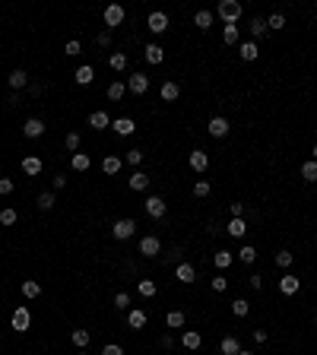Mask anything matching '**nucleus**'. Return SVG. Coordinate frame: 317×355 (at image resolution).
Returning <instances> with one entry per match:
<instances>
[{
  "instance_id": "obj_1",
  "label": "nucleus",
  "mask_w": 317,
  "mask_h": 355,
  "mask_svg": "<svg viewBox=\"0 0 317 355\" xmlns=\"http://www.w3.org/2000/svg\"><path fill=\"white\" fill-rule=\"evenodd\" d=\"M216 13H219L222 19H225V26H238V19H241V13H244V10H241V4H238V0H222V4L216 7Z\"/></svg>"
},
{
  "instance_id": "obj_2",
  "label": "nucleus",
  "mask_w": 317,
  "mask_h": 355,
  "mask_svg": "<svg viewBox=\"0 0 317 355\" xmlns=\"http://www.w3.org/2000/svg\"><path fill=\"white\" fill-rule=\"evenodd\" d=\"M133 232H137V222L133 219H117L114 226H111V235L117 241H127V238H133Z\"/></svg>"
},
{
  "instance_id": "obj_3",
  "label": "nucleus",
  "mask_w": 317,
  "mask_h": 355,
  "mask_svg": "<svg viewBox=\"0 0 317 355\" xmlns=\"http://www.w3.org/2000/svg\"><path fill=\"white\" fill-rule=\"evenodd\" d=\"M29 327H32V311H29L26 304H19L16 311H13V330H16V333H26Z\"/></svg>"
},
{
  "instance_id": "obj_4",
  "label": "nucleus",
  "mask_w": 317,
  "mask_h": 355,
  "mask_svg": "<svg viewBox=\"0 0 317 355\" xmlns=\"http://www.w3.org/2000/svg\"><path fill=\"white\" fill-rule=\"evenodd\" d=\"M102 19H105V26H108V32H111L114 26H121V22H124V7H121V4H111V7H105Z\"/></svg>"
},
{
  "instance_id": "obj_5",
  "label": "nucleus",
  "mask_w": 317,
  "mask_h": 355,
  "mask_svg": "<svg viewBox=\"0 0 317 355\" xmlns=\"http://www.w3.org/2000/svg\"><path fill=\"white\" fill-rule=\"evenodd\" d=\"M140 254H143V257H159V254H162V241L156 238V235L140 238Z\"/></svg>"
},
{
  "instance_id": "obj_6",
  "label": "nucleus",
  "mask_w": 317,
  "mask_h": 355,
  "mask_svg": "<svg viewBox=\"0 0 317 355\" xmlns=\"http://www.w3.org/2000/svg\"><path fill=\"white\" fill-rule=\"evenodd\" d=\"M146 26H149V32H156V35H162L168 29V13H162V10H156V13H149V19H146Z\"/></svg>"
},
{
  "instance_id": "obj_7",
  "label": "nucleus",
  "mask_w": 317,
  "mask_h": 355,
  "mask_svg": "<svg viewBox=\"0 0 317 355\" xmlns=\"http://www.w3.org/2000/svg\"><path fill=\"white\" fill-rule=\"evenodd\" d=\"M146 216H152V219H162V216H165V200H162V197H146Z\"/></svg>"
},
{
  "instance_id": "obj_8",
  "label": "nucleus",
  "mask_w": 317,
  "mask_h": 355,
  "mask_svg": "<svg viewBox=\"0 0 317 355\" xmlns=\"http://www.w3.org/2000/svg\"><path fill=\"white\" fill-rule=\"evenodd\" d=\"M127 89H130L133 96H146V89H149V76H146V73H133L130 79H127Z\"/></svg>"
},
{
  "instance_id": "obj_9",
  "label": "nucleus",
  "mask_w": 317,
  "mask_h": 355,
  "mask_svg": "<svg viewBox=\"0 0 317 355\" xmlns=\"http://www.w3.org/2000/svg\"><path fill=\"white\" fill-rule=\"evenodd\" d=\"M22 134H26L29 140H38L44 134V121H41V117H29V121L22 124Z\"/></svg>"
},
{
  "instance_id": "obj_10",
  "label": "nucleus",
  "mask_w": 317,
  "mask_h": 355,
  "mask_svg": "<svg viewBox=\"0 0 317 355\" xmlns=\"http://www.w3.org/2000/svg\"><path fill=\"white\" fill-rule=\"evenodd\" d=\"M111 130L117 137H130L137 130V124H133V117H117V121H111Z\"/></svg>"
},
{
  "instance_id": "obj_11",
  "label": "nucleus",
  "mask_w": 317,
  "mask_h": 355,
  "mask_svg": "<svg viewBox=\"0 0 317 355\" xmlns=\"http://www.w3.org/2000/svg\"><path fill=\"white\" fill-rule=\"evenodd\" d=\"M146 321L149 317H146V311H140V307H130V311H127V327L130 330H143Z\"/></svg>"
},
{
  "instance_id": "obj_12",
  "label": "nucleus",
  "mask_w": 317,
  "mask_h": 355,
  "mask_svg": "<svg viewBox=\"0 0 317 355\" xmlns=\"http://www.w3.org/2000/svg\"><path fill=\"white\" fill-rule=\"evenodd\" d=\"M174 276H178V279L184 282V286H191V282L197 279V270H194V263H187V260H184V263H178V267H174Z\"/></svg>"
},
{
  "instance_id": "obj_13",
  "label": "nucleus",
  "mask_w": 317,
  "mask_h": 355,
  "mask_svg": "<svg viewBox=\"0 0 317 355\" xmlns=\"http://www.w3.org/2000/svg\"><path fill=\"white\" fill-rule=\"evenodd\" d=\"M298 289H301V279H298V276L286 273L283 279H279V292H283V295H295Z\"/></svg>"
},
{
  "instance_id": "obj_14",
  "label": "nucleus",
  "mask_w": 317,
  "mask_h": 355,
  "mask_svg": "<svg viewBox=\"0 0 317 355\" xmlns=\"http://www.w3.org/2000/svg\"><path fill=\"white\" fill-rule=\"evenodd\" d=\"M146 54V64H162V61H165V48H162V45H156V41H152V45H146V48H143Z\"/></svg>"
},
{
  "instance_id": "obj_15",
  "label": "nucleus",
  "mask_w": 317,
  "mask_h": 355,
  "mask_svg": "<svg viewBox=\"0 0 317 355\" xmlns=\"http://www.w3.org/2000/svg\"><path fill=\"white\" fill-rule=\"evenodd\" d=\"M73 79L79 82V86H92V79H96V70H92V64H83V67H76Z\"/></svg>"
},
{
  "instance_id": "obj_16",
  "label": "nucleus",
  "mask_w": 317,
  "mask_h": 355,
  "mask_svg": "<svg viewBox=\"0 0 317 355\" xmlns=\"http://www.w3.org/2000/svg\"><path fill=\"white\" fill-rule=\"evenodd\" d=\"M191 168H194V171H206V168H209V152L194 149V152H191Z\"/></svg>"
},
{
  "instance_id": "obj_17",
  "label": "nucleus",
  "mask_w": 317,
  "mask_h": 355,
  "mask_svg": "<svg viewBox=\"0 0 317 355\" xmlns=\"http://www.w3.org/2000/svg\"><path fill=\"white\" fill-rule=\"evenodd\" d=\"M149 181H152V178H149L146 171H133L130 178H127V184H130V191H146V187H149Z\"/></svg>"
},
{
  "instance_id": "obj_18",
  "label": "nucleus",
  "mask_w": 317,
  "mask_h": 355,
  "mask_svg": "<svg viewBox=\"0 0 317 355\" xmlns=\"http://www.w3.org/2000/svg\"><path fill=\"white\" fill-rule=\"evenodd\" d=\"M238 54H241V61H257V57H260V48H257V41L251 38V41H241Z\"/></svg>"
},
{
  "instance_id": "obj_19",
  "label": "nucleus",
  "mask_w": 317,
  "mask_h": 355,
  "mask_svg": "<svg viewBox=\"0 0 317 355\" xmlns=\"http://www.w3.org/2000/svg\"><path fill=\"white\" fill-rule=\"evenodd\" d=\"M41 168H44V165H41V159H38V156H26V159H22V171H26L29 178L41 174Z\"/></svg>"
},
{
  "instance_id": "obj_20",
  "label": "nucleus",
  "mask_w": 317,
  "mask_h": 355,
  "mask_svg": "<svg viewBox=\"0 0 317 355\" xmlns=\"http://www.w3.org/2000/svg\"><path fill=\"white\" fill-rule=\"evenodd\" d=\"M209 134H213V137H225V134H229V121H225L222 114L209 117Z\"/></svg>"
},
{
  "instance_id": "obj_21",
  "label": "nucleus",
  "mask_w": 317,
  "mask_h": 355,
  "mask_svg": "<svg viewBox=\"0 0 317 355\" xmlns=\"http://www.w3.org/2000/svg\"><path fill=\"white\" fill-rule=\"evenodd\" d=\"M7 82H10V89H26L29 86V73L26 70H13V73L7 76Z\"/></svg>"
},
{
  "instance_id": "obj_22",
  "label": "nucleus",
  "mask_w": 317,
  "mask_h": 355,
  "mask_svg": "<svg viewBox=\"0 0 317 355\" xmlns=\"http://www.w3.org/2000/svg\"><path fill=\"white\" fill-rule=\"evenodd\" d=\"M70 165H73V171H89L92 159L86 156V152H73V156H70Z\"/></svg>"
},
{
  "instance_id": "obj_23",
  "label": "nucleus",
  "mask_w": 317,
  "mask_h": 355,
  "mask_svg": "<svg viewBox=\"0 0 317 355\" xmlns=\"http://www.w3.org/2000/svg\"><path fill=\"white\" fill-rule=\"evenodd\" d=\"M159 96H162V102H178V96H181V89H178V82H162V89H159Z\"/></svg>"
},
{
  "instance_id": "obj_24",
  "label": "nucleus",
  "mask_w": 317,
  "mask_h": 355,
  "mask_svg": "<svg viewBox=\"0 0 317 355\" xmlns=\"http://www.w3.org/2000/svg\"><path fill=\"white\" fill-rule=\"evenodd\" d=\"M89 127H92V130H105V127H111L108 111H92V114H89Z\"/></svg>"
},
{
  "instance_id": "obj_25",
  "label": "nucleus",
  "mask_w": 317,
  "mask_h": 355,
  "mask_svg": "<svg viewBox=\"0 0 317 355\" xmlns=\"http://www.w3.org/2000/svg\"><path fill=\"white\" fill-rule=\"evenodd\" d=\"M225 232L232 235V238H244V235H248V222H244V219H232L225 226Z\"/></svg>"
},
{
  "instance_id": "obj_26",
  "label": "nucleus",
  "mask_w": 317,
  "mask_h": 355,
  "mask_svg": "<svg viewBox=\"0 0 317 355\" xmlns=\"http://www.w3.org/2000/svg\"><path fill=\"white\" fill-rule=\"evenodd\" d=\"M181 342H184V349H200L203 336L197 333V330H184V333H181Z\"/></svg>"
},
{
  "instance_id": "obj_27",
  "label": "nucleus",
  "mask_w": 317,
  "mask_h": 355,
  "mask_svg": "<svg viewBox=\"0 0 317 355\" xmlns=\"http://www.w3.org/2000/svg\"><path fill=\"white\" fill-rule=\"evenodd\" d=\"M213 19H216V16L209 13V10H200V13L194 16V26H197V29H203V32H209V29H213Z\"/></svg>"
},
{
  "instance_id": "obj_28",
  "label": "nucleus",
  "mask_w": 317,
  "mask_h": 355,
  "mask_svg": "<svg viewBox=\"0 0 317 355\" xmlns=\"http://www.w3.org/2000/svg\"><path fill=\"white\" fill-rule=\"evenodd\" d=\"M219 349H222V355H238L241 352V342H238V336H225L219 342Z\"/></svg>"
},
{
  "instance_id": "obj_29",
  "label": "nucleus",
  "mask_w": 317,
  "mask_h": 355,
  "mask_svg": "<svg viewBox=\"0 0 317 355\" xmlns=\"http://www.w3.org/2000/svg\"><path fill=\"white\" fill-rule=\"evenodd\" d=\"M121 165H124V159L105 156V159H102V171H105V174H117V171H121Z\"/></svg>"
},
{
  "instance_id": "obj_30",
  "label": "nucleus",
  "mask_w": 317,
  "mask_h": 355,
  "mask_svg": "<svg viewBox=\"0 0 317 355\" xmlns=\"http://www.w3.org/2000/svg\"><path fill=\"white\" fill-rule=\"evenodd\" d=\"M108 67L114 70V73H121V70L127 67V54H124V51H114V54H108Z\"/></svg>"
},
{
  "instance_id": "obj_31",
  "label": "nucleus",
  "mask_w": 317,
  "mask_h": 355,
  "mask_svg": "<svg viewBox=\"0 0 317 355\" xmlns=\"http://www.w3.org/2000/svg\"><path fill=\"white\" fill-rule=\"evenodd\" d=\"M22 295H26L29 301H32V298H38V295H41V286H38L35 279H26V282H22Z\"/></svg>"
},
{
  "instance_id": "obj_32",
  "label": "nucleus",
  "mask_w": 317,
  "mask_h": 355,
  "mask_svg": "<svg viewBox=\"0 0 317 355\" xmlns=\"http://www.w3.org/2000/svg\"><path fill=\"white\" fill-rule=\"evenodd\" d=\"M137 292H140V295H143V298H152V295H156V292H159V286H156V282H152V279H140V286H137Z\"/></svg>"
},
{
  "instance_id": "obj_33",
  "label": "nucleus",
  "mask_w": 317,
  "mask_h": 355,
  "mask_svg": "<svg viewBox=\"0 0 317 355\" xmlns=\"http://www.w3.org/2000/svg\"><path fill=\"white\" fill-rule=\"evenodd\" d=\"M222 41H225V45H238L241 41L238 26H225V29H222Z\"/></svg>"
},
{
  "instance_id": "obj_34",
  "label": "nucleus",
  "mask_w": 317,
  "mask_h": 355,
  "mask_svg": "<svg viewBox=\"0 0 317 355\" xmlns=\"http://www.w3.org/2000/svg\"><path fill=\"white\" fill-rule=\"evenodd\" d=\"M266 32H269V29H266V19H260V16L251 19V35H254V41H257V38H263Z\"/></svg>"
},
{
  "instance_id": "obj_35",
  "label": "nucleus",
  "mask_w": 317,
  "mask_h": 355,
  "mask_svg": "<svg viewBox=\"0 0 317 355\" xmlns=\"http://www.w3.org/2000/svg\"><path fill=\"white\" fill-rule=\"evenodd\" d=\"M248 311H251V301H244V298H235L232 301V314L235 317H248Z\"/></svg>"
},
{
  "instance_id": "obj_36",
  "label": "nucleus",
  "mask_w": 317,
  "mask_h": 355,
  "mask_svg": "<svg viewBox=\"0 0 317 355\" xmlns=\"http://www.w3.org/2000/svg\"><path fill=\"white\" fill-rule=\"evenodd\" d=\"M301 178H304V181H317V162L314 159H308L301 165Z\"/></svg>"
},
{
  "instance_id": "obj_37",
  "label": "nucleus",
  "mask_w": 317,
  "mask_h": 355,
  "mask_svg": "<svg viewBox=\"0 0 317 355\" xmlns=\"http://www.w3.org/2000/svg\"><path fill=\"white\" fill-rule=\"evenodd\" d=\"M54 203H57V200H54V191H44V194H38V209H44V212H48V209H54Z\"/></svg>"
},
{
  "instance_id": "obj_38",
  "label": "nucleus",
  "mask_w": 317,
  "mask_h": 355,
  "mask_svg": "<svg viewBox=\"0 0 317 355\" xmlns=\"http://www.w3.org/2000/svg\"><path fill=\"white\" fill-rule=\"evenodd\" d=\"M70 339H73V346L86 349V346H89V330H73V333H70Z\"/></svg>"
},
{
  "instance_id": "obj_39",
  "label": "nucleus",
  "mask_w": 317,
  "mask_h": 355,
  "mask_svg": "<svg viewBox=\"0 0 317 355\" xmlns=\"http://www.w3.org/2000/svg\"><path fill=\"white\" fill-rule=\"evenodd\" d=\"M232 251H216V257H213V263L219 267V270H225V267H232Z\"/></svg>"
},
{
  "instance_id": "obj_40",
  "label": "nucleus",
  "mask_w": 317,
  "mask_h": 355,
  "mask_svg": "<svg viewBox=\"0 0 317 355\" xmlns=\"http://www.w3.org/2000/svg\"><path fill=\"white\" fill-rule=\"evenodd\" d=\"M165 324H168L171 330H181V327H184V311H168Z\"/></svg>"
},
{
  "instance_id": "obj_41",
  "label": "nucleus",
  "mask_w": 317,
  "mask_h": 355,
  "mask_svg": "<svg viewBox=\"0 0 317 355\" xmlns=\"http://www.w3.org/2000/svg\"><path fill=\"white\" fill-rule=\"evenodd\" d=\"M16 219H19V216H16V209H10V206H7V209H0V226H7V229H10V226H16Z\"/></svg>"
},
{
  "instance_id": "obj_42",
  "label": "nucleus",
  "mask_w": 317,
  "mask_h": 355,
  "mask_svg": "<svg viewBox=\"0 0 317 355\" xmlns=\"http://www.w3.org/2000/svg\"><path fill=\"white\" fill-rule=\"evenodd\" d=\"M266 29H286V16L283 13H269L266 16Z\"/></svg>"
},
{
  "instance_id": "obj_43",
  "label": "nucleus",
  "mask_w": 317,
  "mask_h": 355,
  "mask_svg": "<svg viewBox=\"0 0 317 355\" xmlns=\"http://www.w3.org/2000/svg\"><path fill=\"white\" fill-rule=\"evenodd\" d=\"M124 162L130 165V168H137V165L143 162V152H140V149H127V152H124Z\"/></svg>"
},
{
  "instance_id": "obj_44",
  "label": "nucleus",
  "mask_w": 317,
  "mask_h": 355,
  "mask_svg": "<svg viewBox=\"0 0 317 355\" xmlns=\"http://www.w3.org/2000/svg\"><path fill=\"white\" fill-rule=\"evenodd\" d=\"M238 257H241V263H254L257 260V247H251V244H244L241 251H238Z\"/></svg>"
},
{
  "instance_id": "obj_45",
  "label": "nucleus",
  "mask_w": 317,
  "mask_h": 355,
  "mask_svg": "<svg viewBox=\"0 0 317 355\" xmlns=\"http://www.w3.org/2000/svg\"><path fill=\"white\" fill-rule=\"evenodd\" d=\"M114 307H117V311H130V295H127V292H117V295H114Z\"/></svg>"
},
{
  "instance_id": "obj_46",
  "label": "nucleus",
  "mask_w": 317,
  "mask_h": 355,
  "mask_svg": "<svg viewBox=\"0 0 317 355\" xmlns=\"http://www.w3.org/2000/svg\"><path fill=\"white\" fill-rule=\"evenodd\" d=\"M124 89H127V86H124V82H111V86H108V99H111V102H121V96H124Z\"/></svg>"
},
{
  "instance_id": "obj_47",
  "label": "nucleus",
  "mask_w": 317,
  "mask_h": 355,
  "mask_svg": "<svg viewBox=\"0 0 317 355\" xmlns=\"http://www.w3.org/2000/svg\"><path fill=\"white\" fill-rule=\"evenodd\" d=\"M64 146H67L70 152H79V134H67V137H64Z\"/></svg>"
},
{
  "instance_id": "obj_48",
  "label": "nucleus",
  "mask_w": 317,
  "mask_h": 355,
  "mask_svg": "<svg viewBox=\"0 0 317 355\" xmlns=\"http://www.w3.org/2000/svg\"><path fill=\"white\" fill-rule=\"evenodd\" d=\"M292 260H295V257H292L289 251H279V254H276V267H283V270H289V267H292Z\"/></svg>"
},
{
  "instance_id": "obj_49",
  "label": "nucleus",
  "mask_w": 317,
  "mask_h": 355,
  "mask_svg": "<svg viewBox=\"0 0 317 355\" xmlns=\"http://www.w3.org/2000/svg\"><path fill=\"white\" fill-rule=\"evenodd\" d=\"M79 51H83V45H79L76 38H73V41H67V48H64V54H67V57H76Z\"/></svg>"
},
{
  "instance_id": "obj_50",
  "label": "nucleus",
  "mask_w": 317,
  "mask_h": 355,
  "mask_svg": "<svg viewBox=\"0 0 317 355\" xmlns=\"http://www.w3.org/2000/svg\"><path fill=\"white\" fill-rule=\"evenodd\" d=\"M194 197H209V181H197L194 184Z\"/></svg>"
},
{
  "instance_id": "obj_51",
  "label": "nucleus",
  "mask_w": 317,
  "mask_h": 355,
  "mask_svg": "<svg viewBox=\"0 0 317 355\" xmlns=\"http://www.w3.org/2000/svg\"><path fill=\"white\" fill-rule=\"evenodd\" d=\"M229 289V279L225 276H213V292H225Z\"/></svg>"
},
{
  "instance_id": "obj_52",
  "label": "nucleus",
  "mask_w": 317,
  "mask_h": 355,
  "mask_svg": "<svg viewBox=\"0 0 317 355\" xmlns=\"http://www.w3.org/2000/svg\"><path fill=\"white\" fill-rule=\"evenodd\" d=\"M102 355H124V349L117 346V342H108V346L102 349Z\"/></svg>"
},
{
  "instance_id": "obj_53",
  "label": "nucleus",
  "mask_w": 317,
  "mask_h": 355,
  "mask_svg": "<svg viewBox=\"0 0 317 355\" xmlns=\"http://www.w3.org/2000/svg\"><path fill=\"white\" fill-rule=\"evenodd\" d=\"M0 194H13V181H10V178H0Z\"/></svg>"
},
{
  "instance_id": "obj_54",
  "label": "nucleus",
  "mask_w": 317,
  "mask_h": 355,
  "mask_svg": "<svg viewBox=\"0 0 317 355\" xmlns=\"http://www.w3.org/2000/svg\"><path fill=\"white\" fill-rule=\"evenodd\" d=\"M229 212H232V219H241V212H244V203H229Z\"/></svg>"
},
{
  "instance_id": "obj_55",
  "label": "nucleus",
  "mask_w": 317,
  "mask_h": 355,
  "mask_svg": "<svg viewBox=\"0 0 317 355\" xmlns=\"http://www.w3.org/2000/svg\"><path fill=\"white\" fill-rule=\"evenodd\" d=\"M51 184H54V191H61V187L67 184V178H64V174H54V181H51Z\"/></svg>"
},
{
  "instance_id": "obj_56",
  "label": "nucleus",
  "mask_w": 317,
  "mask_h": 355,
  "mask_svg": "<svg viewBox=\"0 0 317 355\" xmlns=\"http://www.w3.org/2000/svg\"><path fill=\"white\" fill-rule=\"evenodd\" d=\"M254 342H266V330H254Z\"/></svg>"
},
{
  "instance_id": "obj_57",
  "label": "nucleus",
  "mask_w": 317,
  "mask_h": 355,
  "mask_svg": "<svg viewBox=\"0 0 317 355\" xmlns=\"http://www.w3.org/2000/svg\"><path fill=\"white\" fill-rule=\"evenodd\" d=\"M251 289H263V279L260 276H251Z\"/></svg>"
},
{
  "instance_id": "obj_58",
  "label": "nucleus",
  "mask_w": 317,
  "mask_h": 355,
  "mask_svg": "<svg viewBox=\"0 0 317 355\" xmlns=\"http://www.w3.org/2000/svg\"><path fill=\"white\" fill-rule=\"evenodd\" d=\"M171 346H174V339L165 333V336H162V349H171Z\"/></svg>"
},
{
  "instance_id": "obj_59",
  "label": "nucleus",
  "mask_w": 317,
  "mask_h": 355,
  "mask_svg": "<svg viewBox=\"0 0 317 355\" xmlns=\"http://www.w3.org/2000/svg\"><path fill=\"white\" fill-rule=\"evenodd\" d=\"M311 159H314V162H317V143H314V149H311Z\"/></svg>"
},
{
  "instance_id": "obj_60",
  "label": "nucleus",
  "mask_w": 317,
  "mask_h": 355,
  "mask_svg": "<svg viewBox=\"0 0 317 355\" xmlns=\"http://www.w3.org/2000/svg\"><path fill=\"white\" fill-rule=\"evenodd\" d=\"M238 355H254V352H251V349H241V352H238Z\"/></svg>"
},
{
  "instance_id": "obj_61",
  "label": "nucleus",
  "mask_w": 317,
  "mask_h": 355,
  "mask_svg": "<svg viewBox=\"0 0 317 355\" xmlns=\"http://www.w3.org/2000/svg\"><path fill=\"white\" fill-rule=\"evenodd\" d=\"M79 355H86V349H83V352H79Z\"/></svg>"
},
{
  "instance_id": "obj_62",
  "label": "nucleus",
  "mask_w": 317,
  "mask_h": 355,
  "mask_svg": "<svg viewBox=\"0 0 317 355\" xmlns=\"http://www.w3.org/2000/svg\"><path fill=\"white\" fill-rule=\"evenodd\" d=\"M314 324H317V317H314Z\"/></svg>"
}]
</instances>
